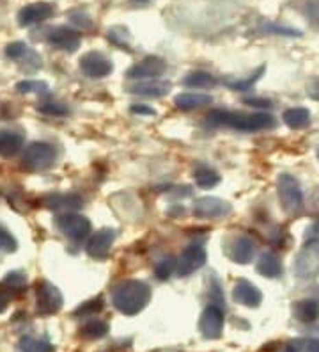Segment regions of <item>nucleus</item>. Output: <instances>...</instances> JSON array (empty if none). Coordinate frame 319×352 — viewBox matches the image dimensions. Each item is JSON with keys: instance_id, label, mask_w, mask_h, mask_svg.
<instances>
[{"instance_id": "obj_21", "label": "nucleus", "mask_w": 319, "mask_h": 352, "mask_svg": "<svg viewBox=\"0 0 319 352\" xmlns=\"http://www.w3.org/2000/svg\"><path fill=\"white\" fill-rule=\"evenodd\" d=\"M282 121L290 126L291 130H303L311 125V112L305 107H293L284 111Z\"/></svg>"}, {"instance_id": "obj_11", "label": "nucleus", "mask_w": 319, "mask_h": 352, "mask_svg": "<svg viewBox=\"0 0 319 352\" xmlns=\"http://www.w3.org/2000/svg\"><path fill=\"white\" fill-rule=\"evenodd\" d=\"M206 260H208V254H206V250L202 245H188L187 250L179 254L176 272L181 278H187V276L199 271L200 267H204Z\"/></svg>"}, {"instance_id": "obj_3", "label": "nucleus", "mask_w": 319, "mask_h": 352, "mask_svg": "<svg viewBox=\"0 0 319 352\" xmlns=\"http://www.w3.org/2000/svg\"><path fill=\"white\" fill-rule=\"evenodd\" d=\"M23 166L32 171H43L54 166L57 160V150L48 142H30L23 151Z\"/></svg>"}, {"instance_id": "obj_9", "label": "nucleus", "mask_w": 319, "mask_h": 352, "mask_svg": "<svg viewBox=\"0 0 319 352\" xmlns=\"http://www.w3.org/2000/svg\"><path fill=\"white\" fill-rule=\"evenodd\" d=\"M78 65H80L82 74L87 75V77L91 78L108 77V75L114 72L112 60L106 59L102 52H96V50L84 54V56L80 57V60H78Z\"/></svg>"}, {"instance_id": "obj_39", "label": "nucleus", "mask_w": 319, "mask_h": 352, "mask_svg": "<svg viewBox=\"0 0 319 352\" xmlns=\"http://www.w3.org/2000/svg\"><path fill=\"white\" fill-rule=\"evenodd\" d=\"M71 22L77 23V25H80V27H91V20L87 14H82V13L71 14Z\"/></svg>"}, {"instance_id": "obj_10", "label": "nucleus", "mask_w": 319, "mask_h": 352, "mask_svg": "<svg viewBox=\"0 0 319 352\" xmlns=\"http://www.w3.org/2000/svg\"><path fill=\"white\" fill-rule=\"evenodd\" d=\"M54 14H56V6L50 4V2H32V4L23 6L18 11L16 20L20 27H30L45 22Z\"/></svg>"}, {"instance_id": "obj_23", "label": "nucleus", "mask_w": 319, "mask_h": 352, "mask_svg": "<svg viewBox=\"0 0 319 352\" xmlns=\"http://www.w3.org/2000/svg\"><path fill=\"white\" fill-rule=\"evenodd\" d=\"M294 317L300 322H316L319 318V301L316 299H303L294 305Z\"/></svg>"}, {"instance_id": "obj_43", "label": "nucleus", "mask_w": 319, "mask_h": 352, "mask_svg": "<svg viewBox=\"0 0 319 352\" xmlns=\"http://www.w3.org/2000/svg\"><path fill=\"white\" fill-rule=\"evenodd\" d=\"M8 302H9V297L4 296V294H0V314L8 308Z\"/></svg>"}, {"instance_id": "obj_30", "label": "nucleus", "mask_w": 319, "mask_h": 352, "mask_svg": "<svg viewBox=\"0 0 319 352\" xmlns=\"http://www.w3.org/2000/svg\"><path fill=\"white\" fill-rule=\"evenodd\" d=\"M176 267H178V260H174L172 256L162 258L160 262L154 265V274H156L158 279H169L172 276V272L176 271Z\"/></svg>"}, {"instance_id": "obj_41", "label": "nucleus", "mask_w": 319, "mask_h": 352, "mask_svg": "<svg viewBox=\"0 0 319 352\" xmlns=\"http://www.w3.org/2000/svg\"><path fill=\"white\" fill-rule=\"evenodd\" d=\"M247 103L254 105V107H272V102L270 100H264V98H248L245 100Z\"/></svg>"}, {"instance_id": "obj_32", "label": "nucleus", "mask_w": 319, "mask_h": 352, "mask_svg": "<svg viewBox=\"0 0 319 352\" xmlns=\"http://www.w3.org/2000/svg\"><path fill=\"white\" fill-rule=\"evenodd\" d=\"M27 285V276L21 274V272H9L8 276L2 281V287H5L8 290H13V292H21Z\"/></svg>"}, {"instance_id": "obj_8", "label": "nucleus", "mask_w": 319, "mask_h": 352, "mask_svg": "<svg viewBox=\"0 0 319 352\" xmlns=\"http://www.w3.org/2000/svg\"><path fill=\"white\" fill-rule=\"evenodd\" d=\"M57 228L73 242H82L91 233V221L80 214H62L56 219Z\"/></svg>"}, {"instance_id": "obj_20", "label": "nucleus", "mask_w": 319, "mask_h": 352, "mask_svg": "<svg viewBox=\"0 0 319 352\" xmlns=\"http://www.w3.org/2000/svg\"><path fill=\"white\" fill-rule=\"evenodd\" d=\"M176 107L179 111H196V109L206 107L211 105L213 98L209 95H202V93H181L174 98Z\"/></svg>"}, {"instance_id": "obj_1", "label": "nucleus", "mask_w": 319, "mask_h": 352, "mask_svg": "<svg viewBox=\"0 0 319 352\" xmlns=\"http://www.w3.org/2000/svg\"><path fill=\"white\" fill-rule=\"evenodd\" d=\"M151 301V288L141 279H126L115 285L112 292V305L123 315H139Z\"/></svg>"}, {"instance_id": "obj_2", "label": "nucleus", "mask_w": 319, "mask_h": 352, "mask_svg": "<svg viewBox=\"0 0 319 352\" xmlns=\"http://www.w3.org/2000/svg\"><path fill=\"white\" fill-rule=\"evenodd\" d=\"M208 121L211 125L229 126L239 132H259V130H270L276 125L275 118L266 112H255V114H245V112H231L215 109L208 114Z\"/></svg>"}, {"instance_id": "obj_33", "label": "nucleus", "mask_w": 319, "mask_h": 352, "mask_svg": "<svg viewBox=\"0 0 319 352\" xmlns=\"http://www.w3.org/2000/svg\"><path fill=\"white\" fill-rule=\"evenodd\" d=\"M264 72H266V66H261V68H257V72H255L254 75H250V78H247V80H236V82L227 80L226 84L234 91H248L252 86H254L255 82L259 80L261 75H263Z\"/></svg>"}, {"instance_id": "obj_22", "label": "nucleus", "mask_w": 319, "mask_h": 352, "mask_svg": "<svg viewBox=\"0 0 319 352\" xmlns=\"http://www.w3.org/2000/svg\"><path fill=\"white\" fill-rule=\"evenodd\" d=\"M257 272H259L261 276H264V278H281L282 276V263L281 260H279V256L273 253H264L261 254L259 262H257Z\"/></svg>"}, {"instance_id": "obj_6", "label": "nucleus", "mask_w": 319, "mask_h": 352, "mask_svg": "<svg viewBox=\"0 0 319 352\" xmlns=\"http://www.w3.org/2000/svg\"><path fill=\"white\" fill-rule=\"evenodd\" d=\"M276 190H279V198H281L282 206L285 212L294 214L302 208L303 205V192L298 180L291 175H281L276 180Z\"/></svg>"}, {"instance_id": "obj_4", "label": "nucleus", "mask_w": 319, "mask_h": 352, "mask_svg": "<svg viewBox=\"0 0 319 352\" xmlns=\"http://www.w3.org/2000/svg\"><path fill=\"white\" fill-rule=\"evenodd\" d=\"M294 272L298 278L314 279L319 276V239H311L294 260Z\"/></svg>"}, {"instance_id": "obj_17", "label": "nucleus", "mask_w": 319, "mask_h": 352, "mask_svg": "<svg viewBox=\"0 0 319 352\" xmlns=\"http://www.w3.org/2000/svg\"><path fill=\"white\" fill-rule=\"evenodd\" d=\"M233 299L238 305L247 306V308H257L263 302V294H261L259 288L247 279H238L234 285Z\"/></svg>"}, {"instance_id": "obj_16", "label": "nucleus", "mask_w": 319, "mask_h": 352, "mask_svg": "<svg viewBox=\"0 0 319 352\" xmlns=\"http://www.w3.org/2000/svg\"><path fill=\"white\" fill-rule=\"evenodd\" d=\"M165 60L160 59V57L156 56H149L128 69L126 77L133 78V80H139V78H156L160 77V75L165 74Z\"/></svg>"}, {"instance_id": "obj_24", "label": "nucleus", "mask_w": 319, "mask_h": 352, "mask_svg": "<svg viewBox=\"0 0 319 352\" xmlns=\"http://www.w3.org/2000/svg\"><path fill=\"white\" fill-rule=\"evenodd\" d=\"M217 77H213L208 72H191L183 78V86L188 89H211L217 86Z\"/></svg>"}, {"instance_id": "obj_14", "label": "nucleus", "mask_w": 319, "mask_h": 352, "mask_svg": "<svg viewBox=\"0 0 319 352\" xmlns=\"http://www.w3.org/2000/svg\"><path fill=\"white\" fill-rule=\"evenodd\" d=\"M115 230H110V228H105V230H99V232L94 233L87 241V245H85V251L94 260H106L108 254H110L112 245H114Z\"/></svg>"}, {"instance_id": "obj_35", "label": "nucleus", "mask_w": 319, "mask_h": 352, "mask_svg": "<svg viewBox=\"0 0 319 352\" xmlns=\"http://www.w3.org/2000/svg\"><path fill=\"white\" fill-rule=\"evenodd\" d=\"M39 112L43 114H47V116H68L69 109L64 105V103H57V102H47L41 103L38 107Z\"/></svg>"}, {"instance_id": "obj_34", "label": "nucleus", "mask_w": 319, "mask_h": 352, "mask_svg": "<svg viewBox=\"0 0 319 352\" xmlns=\"http://www.w3.org/2000/svg\"><path fill=\"white\" fill-rule=\"evenodd\" d=\"M108 39L121 48H128L130 47V41H132L130 34H128V30L123 29V27H112V29L108 30Z\"/></svg>"}, {"instance_id": "obj_13", "label": "nucleus", "mask_w": 319, "mask_h": 352, "mask_svg": "<svg viewBox=\"0 0 319 352\" xmlns=\"http://www.w3.org/2000/svg\"><path fill=\"white\" fill-rule=\"evenodd\" d=\"M226 254L229 256V260H233L234 263H239V265H247L254 260L255 254V244L252 239L245 235H236L233 239H229L226 244Z\"/></svg>"}, {"instance_id": "obj_15", "label": "nucleus", "mask_w": 319, "mask_h": 352, "mask_svg": "<svg viewBox=\"0 0 319 352\" xmlns=\"http://www.w3.org/2000/svg\"><path fill=\"white\" fill-rule=\"evenodd\" d=\"M47 41L50 47L57 48V50L75 52L80 48L82 38L77 30L60 25V27H54V29L48 30Z\"/></svg>"}, {"instance_id": "obj_38", "label": "nucleus", "mask_w": 319, "mask_h": 352, "mask_svg": "<svg viewBox=\"0 0 319 352\" xmlns=\"http://www.w3.org/2000/svg\"><path fill=\"white\" fill-rule=\"evenodd\" d=\"M130 111H132V114H139V116H154L156 114L153 107H147V105H142V103H133Z\"/></svg>"}, {"instance_id": "obj_31", "label": "nucleus", "mask_w": 319, "mask_h": 352, "mask_svg": "<svg viewBox=\"0 0 319 352\" xmlns=\"http://www.w3.org/2000/svg\"><path fill=\"white\" fill-rule=\"evenodd\" d=\"M103 309V299L102 297H94V299H91V301L84 302V305L78 306L77 309H75V315H78V317H94L96 314H99Z\"/></svg>"}, {"instance_id": "obj_26", "label": "nucleus", "mask_w": 319, "mask_h": 352, "mask_svg": "<svg viewBox=\"0 0 319 352\" xmlns=\"http://www.w3.org/2000/svg\"><path fill=\"white\" fill-rule=\"evenodd\" d=\"M106 333H108V324L99 318H93L89 322H85L80 329V335L87 340H99L106 336Z\"/></svg>"}, {"instance_id": "obj_28", "label": "nucleus", "mask_w": 319, "mask_h": 352, "mask_svg": "<svg viewBox=\"0 0 319 352\" xmlns=\"http://www.w3.org/2000/svg\"><path fill=\"white\" fill-rule=\"evenodd\" d=\"M16 352H54V347L47 342H43V340L25 336V338H21L18 342Z\"/></svg>"}, {"instance_id": "obj_40", "label": "nucleus", "mask_w": 319, "mask_h": 352, "mask_svg": "<svg viewBox=\"0 0 319 352\" xmlns=\"http://www.w3.org/2000/svg\"><path fill=\"white\" fill-rule=\"evenodd\" d=\"M307 95L319 102V78H314V80L309 84V87H307Z\"/></svg>"}, {"instance_id": "obj_5", "label": "nucleus", "mask_w": 319, "mask_h": 352, "mask_svg": "<svg viewBox=\"0 0 319 352\" xmlns=\"http://www.w3.org/2000/svg\"><path fill=\"white\" fill-rule=\"evenodd\" d=\"M64 305L62 294L56 285H51L50 281H38L36 283V309L39 315H56L60 311Z\"/></svg>"}, {"instance_id": "obj_19", "label": "nucleus", "mask_w": 319, "mask_h": 352, "mask_svg": "<svg viewBox=\"0 0 319 352\" xmlns=\"http://www.w3.org/2000/svg\"><path fill=\"white\" fill-rule=\"evenodd\" d=\"M23 148V135L11 130H0V155L4 159H13Z\"/></svg>"}, {"instance_id": "obj_27", "label": "nucleus", "mask_w": 319, "mask_h": 352, "mask_svg": "<svg viewBox=\"0 0 319 352\" xmlns=\"http://www.w3.org/2000/svg\"><path fill=\"white\" fill-rule=\"evenodd\" d=\"M82 205V199L75 194H56L47 199V206L50 208H78Z\"/></svg>"}, {"instance_id": "obj_37", "label": "nucleus", "mask_w": 319, "mask_h": 352, "mask_svg": "<svg viewBox=\"0 0 319 352\" xmlns=\"http://www.w3.org/2000/svg\"><path fill=\"white\" fill-rule=\"evenodd\" d=\"M16 239L11 233L0 228V250L5 251V253H13V251H16Z\"/></svg>"}, {"instance_id": "obj_7", "label": "nucleus", "mask_w": 319, "mask_h": 352, "mask_svg": "<svg viewBox=\"0 0 319 352\" xmlns=\"http://www.w3.org/2000/svg\"><path fill=\"white\" fill-rule=\"evenodd\" d=\"M233 212L231 203L224 201L215 196H202L197 198L191 206V214L196 215L197 219H224Z\"/></svg>"}, {"instance_id": "obj_42", "label": "nucleus", "mask_w": 319, "mask_h": 352, "mask_svg": "<svg viewBox=\"0 0 319 352\" xmlns=\"http://www.w3.org/2000/svg\"><path fill=\"white\" fill-rule=\"evenodd\" d=\"M303 352H319V340H311L303 344Z\"/></svg>"}, {"instance_id": "obj_25", "label": "nucleus", "mask_w": 319, "mask_h": 352, "mask_svg": "<svg viewBox=\"0 0 319 352\" xmlns=\"http://www.w3.org/2000/svg\"><path fill=\"white\" fill-rule=\"evenodd\" d=\"M193 180H196L197 187H200V189H213L215 185L220 184V175L209 166H199L193 171Z\"/></svg>"}, {"instance_id": "obj_36", "label": "nucleus", "mask_w": 319, "mask_h": 352, "mask_svg": "<svg viewBox=\"0 0 319 352\" xmlns=\"http://www.w3.org/2000/svg\"><path fill=\"white\" fill-rule=\"evenodd\" d=\"M20 93H47L48 84L41 80H21L16 84Z\"/></svg>"}, {"instance_id": "obj_18", "label": "nucleus", "mask_w": 319, "mask_h": 352, "mask_svg": "<svg viewBox=\"0 0 319 352\" xmlns=\"http://www.w3.org/2000/svg\"><path fill=\"white\" fill-rule=\"evenodd\" d=\"M169 91H170L169 82H160V80L137 82L135 86L130 87V93L139 96H145V98H162V96L169 95Z\"/></svg>"}, {"instance_id": "obj_12", "label": "nucleus", "mask_w": 319, "mask_h": 352, "mask_svg": "<svg viewBox=\"0 0 319 352\" xmlns=\"http://www.w3.org/2000/svg\"><path fill=\"white\" fill-rule=\"evenodd\" d=\"M224 322H226L224 311H222L218 306L209 305L208 308H204L202 315H200L199 331L202 333V336H204V338L217 340L222 336V331H224Z\"/></svg>"}, {"instance_id": "obj_29", "label": "nucleus", "mask_w": 319, "mask_h": 352, "mask_svg": "<svg viewBox=\"0 0 319 352\" xmlns=\"http://www.w3.org/2000/svg\"><path fill=\"white\" fill-rule=\"evenodd\" d=\"M5 56L13 60H23L25 57L34 56V52L30 50L29 45H25L23 41H14L5 47Z\"/></svg>"}]
</instances>
